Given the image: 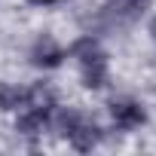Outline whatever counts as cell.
I'll list each match as a JSON object with an SVG mask.
<instances>
[{"mask_svg": "<svg viewBox=\"0 0 156 156\" xmlns=\"http://www.w3.org/2000/svg\"><path fill=\"white\" fill-rule=\"evenodd\" d=\"M67 55L76 61V67H80V83L89 92H98V89H104L110 83V61H107V52H104V46L98 43L95 34L76 37L67 46Z\"/></svg>", "mask_w": 156, "mask_h": 156, "instance_id": "6da1fadb", "label": "cell"}, {"mask_svg": "<svg viewBox=\"0 0 156 156\" xmlns=\"http://www.w3.org/2000/svg\"><path fill=\"white\" fill-rule=\"evenodd\" d=\"M52 129L80 153H92L95 147H101L104 141V129L83 110L76 107H55V116H52Z\"/></svg>", "mask_w": 156, "mask_h": 156, "instance_id": "7a4b0ae2", "label": "cell"}, {"mask_svg": "<svg viewBox=\"0 0 156 156\" xmlns=\"http://www.w3.org/2000/svg\"><path fill=\"white\" fill-rule=\"evenodd\" d=\"M107 113H110V122H113L119 132H135V129H141V126L147 122V107H144V101L129 98V95L113 98V101L107 104Z\"/></svg>", "mask_w": 156, "mask_h": 156, "instance_id": "3957f363", "label": "cell"}, {"mask_svg": "<svg viewBox=\"0 0 156 156\" xmlns=\"http://www.w3.org/2000/svg\"><path fill=\"white\" fill-rule=\"evenodd\" d=\"M64 58H67V49L52 34H40L28 49V61L34 67H40V70H55V67L64 64Z\"/></svg>", "mask_w": 156, "mask_h": 156, "instance_id": "277c9868", "label": "cell"}, {"mask_svg": "<svg viewBox=\"0 0 156 156\" xmlns=\"http://www.w3.org/2000/svg\"><path fill=\"white\" fill-rule=\"evenodd\" d=\"M150 0H104L101 3V22L110 25H132L141 16H147Z\"/></svg>", "mask_w": 156, "mask_h": 156, "instance_id": "5b68a950", "label": "cell"}, {"mask_svg": "<svg viewBox=\"0 0 156 156\" xmlns=\"http://www.w3.org/2000/svg\"><path fill=\"white\" fill-rule=\"evenodd\" d=\"M28 101V86L19 83H0V110L6 113H19Z\"/></svg>", "mask_w": 156, "mask_h": 156, "instance_id": "8992f818", "label": "cell"}, {"mask_svg": "<svg viewBox=\"0 0 156 156\" xmlns=\"http://www.w3.org/2000/svg\"><path fill=\"white\" fill-rule=\"evenodd\" d=\"M31 6H55V3H64V0H28Z\"/></svg>", "mask_w": 156, "mask_h": 156, "instance_id": "52a82bcc", "label": "cell"}, {"mask_svg": "<svg viewBox=\"0 0 156 156\" xmlns=\"http://www.w3.org/2000/svg\"><path fill=\"white\" fill-rule=\"evenodd\" d=\"M147 31H150V37H153V43H156V19H150V28H147Z\"/></svg>", "mask_w": 156, "mask_h": 156, "instance_id": "ba28073f", "label": "cell"}]
</instances>
